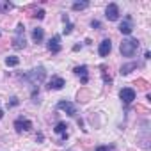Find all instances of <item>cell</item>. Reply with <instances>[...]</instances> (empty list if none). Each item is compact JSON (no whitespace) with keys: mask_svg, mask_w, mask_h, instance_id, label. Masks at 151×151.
Wrapping results in <instances>:
<instances>
[{"mask_svg":"<svg viewBox=\"0 0 151 151\" xmlns=\"http://www.w3.org/2000/svg\"><path fill=\"white\" fill-rule=\"evenodd\" d=\"M94 151H110V147H109V146H98Z\"/></svg>","mask_w":151,"mask_h":151,"instance_id":"83f0119b","label":"cell"},{"mask_svg":"<svg viewBox=\"0 0 151 151\" xmlns=\"http://www.w3.org/2000/svg\"><path fill=\"white\" fill-rule=\"evenodd\" d=\"M22 78H23L25 82H29L30 86L37 87V84H41V82L46 78V69H45L43 66L32 68L30 71H27V73H23V75H22Z\"/></svg>","mask_w":151,"mask_h":151,"instance_id":"6da1fadb","label":"cell"},{"mask_svg":"<svg viewBox=\"0 0 151 151\" xmlns=\"http://www.w3.org/2000/svg\"><path fill=\"white\" fill-rule=\"evenodd\" d=\"M32 39H34V43H41L43 39H45V30L41 29V27H36V29H32Z\"/></svg>","mask_w":151,"mask_h":151,"instance_id":"4fadbf2b","label":"cell"},{"mask_svg":"<svg viewBox=\"0 0 151 151\" xmlns=\"http://www.w3.org/2000/svg\"><path fill=\"white\" fill-rule=\"evenodd\" d=\"M18 64H20V57H16V55H9V57H6V66L14 68V66H18Z\"/></svg>","mask_w":151,"mask_h":151,"instance_id":"e0dca14e","label":"cell"},{"mask_svg":"<svg viewBox=\"0 0 151 151\" xmlns=\"http://www.w3.org/2000/svg\"><path fill=\"white\" fill-rule=\"evenodd\" d=\"M53 132H55V133H59V135H62V133H66V132H68V124H66L64 121H59V123L53 126Z\"/></svg>","mask_w":151,"mask_h":151,"instance_id":"2e32d148","label":"cell"},{"mask_svg":"<svg viewBox=\"0 0 151 151\" xmlns=\"http://www.w3.org/2000/svg\"><path fill=\"white\" fill-rule=\"evenodd\" d=\"M11 9H13V4H9V2H4L2 6H0V11H2V13H7Z\"/></svg>","mask_w":151,"mask_h":151,"instance_id":"603a6c76","label":"cell"},{"mask_svg":"<svg viewBox=\"0 0 151 151\" xmlns=\"http://www.w3.org/2000/svg\"><path fill=\"white\" fill-rule=\"evenodd\" d=\"M43 139H45V135H43V133H37V135H36V140H37V142H41Z\"/></svg>","mask_w":151,"mask_h":151,"instance_id":"f1b7e54d","label":"cell"},{"mask_svg":"<svg viewBox=\"0 0 151 151\" xmlns=\"http://www.w3.org/2000/svg\"><path fill=\"white\" fill-rule=\"evenodd\" d=\"M71 7H73V11H84V9L89 7V2H87V0H84V2H75Z\"/></svg>","mask_w":151,"mask_h":151,"instance_id":"d6986e66","label":"cell"},{"mask_svg":"<svg viewBox=\"0 0 151 151\" xmlns=\"http://www.w3.org/2000/svg\"><path fill=\"white\" fill-rule=\"evenodd\" d=\"M110 52H112V41H110V39H103V41L100 43V46H98L100 57H107Z\"/></svg>","mask_w":151,"mask_h":151,"instance_id":"8fae6325","label":"cell"},{"mask_svg":"<svg viewBox=\"0 0 151 151\" xmlns=\"http://www.w3.org/2000/svg\"><path fill=\"white\" fill-rule=\"evenodd\" d=\"M105 18L109 22H117L119 20V6L117 4H109L105 9Z\"/></svg>","mask_w":151,"mask_h":151,"instance_id":"8992f818","label":"cell"},{"mask_svg":"<svg viewBox=\"0 0 151 151\" xmlns=\"http://www.w3.org/2000/svg\"><path fill=\"white\" fill-rule=\"evenodd\" d=\"M119 98H121V101H123L124 105H130V103H133V100H135V91H133L132 87H123L121 93H119Z\"/></svg>","mask_w":151,"mask_h":151,"instance_id":"52a82bcc","label":"cell"},{"mask_svg":"<svg viewBox=\"0 0 151 151\" xmlns=\"http://www.w3.org/2000/svg\"><path fill=\"white\" fill-rule=\"evenodd\" d=\"M139 46H140L139 39L128 37V39H123V41H121V45H119V52H121L123 57H133V55L137 53Z\"/></svg>","mask_w":151,"mask_h":151,"instance_id":"7a4b0ae2","label":"cell"},{"mask_svg":"<svg viewBox=\"0 0 151 151\" xmlns=\"http://www.w3.org/2000/svg\"><path fill=\"white\" fill-rule=\"evenodd\" d=\"M68 137H69V135H68V132H66V133H62V135H60V140H59V144L66 142V140H68Z\"/></svg>","mask_w":151,"mask_h":151,"instance_id":"4316f807","label":"cell"},{"mask_svg":"<svg viewBox=\"0 0 151 151\" xmlns=\"http://www.w3.org/2000/svg\"><path fill=\"white\" fill-rule=\"evenodd\" d=\"M48 50H50L52 53H59V52L62 50L60 36H59V34H57V36H53V37H50V41H48Z\"/></svg>","mask_w":151,"mask_h":151,"instance_id":"30bf717a","label":"cell"},{"mask_svg":"<svg viewBox=\"0 0 151 151\" xmlns=\"http://www.w3.org/2000/svg\"><path fill=\"white\" fill-rule=\"evenodd\" d=\"M73 27H75V25H73L71 22H69V23H64V29H62V32L68 36V34H71V32H73Z\"/></svg>","mask_w":151,"mask_h":151,"instance_id":"44dd1931","label":"cell"},{"mask_svg":"<svg viewBox=\"0 0 151 151\" xmlns=\"http://www.w3.org/2000/svg\"><path fill=\"white\" fill-rule=\"evenodd\" d=\"M135 86L137 87H140V89H147V80H144V78H139V80H135Z\"/></svg>","mask_w":151,"mask_h":151,"instance_id":"ffe728a7","label":"cell"},{"mask_svg":"<svg viewBox=\"0 0 151 151\" xmlns=\"http://www.w3.org/2000/svg\"><path fill=\"white\" fill-rule=\"evenodd\" d=\"M30 128H32V121H29V119H25V117H18V119L14 121V130H16L18 133L29 132Z\"/></svg>","mask_w":151,"mask_h":151,"instance_id":"ba28073f","label":"cell"},{"mask_svg":"<svg viewBox=\"0 0 151 151\" xmlns=\"http://www.w3.org/2000/svg\"><path fill=\"white\" fill-rule=\"evenodd\" d=\"M25 45H27V41H25V25L18 23L14 37H13V48L14 50H22V48H25Z\"/></svg>","mask_w":151,"mask_h":151,"instance_id":"3957f363","label":"cell"},{"mask_svg":"<svg viewBox=\"0 0 151 151\" xmlns=\"http://www.w3.org/2000/svg\"><path fill=\"white\" fill-rule=\"evenodd\" d=\"M91 27H93V29H101V22L93 20V22H91Z\"/></svg>","mask_w":151,"mask_h":151,"instance_id":"484cf974","label":"cell"},{"mask_svg":"<svg viewBox=\"0 0 151 151\" xmlns=\"http://www.w3.org/2000/svg\"><path fill=\"white\" fill-rule=\"evenodd\" d=\"M37 96H39V89H37V87H34V89H32V93H30V98H32V101H34V103H36V98H37Z\"/></svg>","mask_w":151,"mask_h":151,"instance_id":"d4e9b609","label":"cell"},{"mask_svg":"<svg viewBox=\"0 0 151 151\" xmlns=\"http://www.w3.org/2000/svg\"><path fill=\"white\" fill-rule=\"evenodd\" d=\"M137 68H139V64H137V62L123 64V66H121V69H119V73H121V75H130V73H132L133 69H137Z\"/></svg>","mask_w":151,"mask_h":151,"instance_id":"5bb4252c","label":"cell"},{"mask_svg":"<svg viewBox=\"0 0 151 151\" xmlns=\"http://www.w3.org/2000/svg\"><path fill=\"white\" fill-rule=\"evenodd\" d=\"M119 30H121V34H132V30H133V18L128 14V16H124V20L121 22V25H119Z\"/></svg>","mask_w":151,"mask_h":151,"instance_id":"9c48e42d","label":"cell"},{"mask_svg":"<svg viewBox=\"0 0 151 151\" xmlns=\"http://www.w3.org/2000/svg\"><path fill=\"white\" fill-rule=\"evenodd\" d=\"M89 96H91V93H89L87 89H82V91H78V94H77V98H78V101H82V103H86V101H89Z\"/></svg>","mask_w":151,"mask_h":151,"instance_id":"ac0fdd59","label":"cell"},{"mask_svg":"<svg viewBox=\"0 0 151 151\" xmlns=\"http://www.w3.org/2000/svg\"><path fill=\"white\" fill-rule=\"evenodd\" d=\"M64 86H66V80H64L62 77H52L46 87H48V89H53V91H59V89H62Z\"/></svg>","mask_w":151,"mask_h":151,"instance_id":"7c38bea8","label":"cell"},{"mask_svg":"<svg viewBox=\"0 0 151 151\" xmlns=\"http://www.w3.org/2000/svg\"><path fill=\"white\" fill-rule=\"evenodd\" d=\"M2 117H4V110H2V109H0V119H2Z\"/></svg>","mask_w":151,"mask_h":151,"instance_id":"f546056e","label":"cell"},{"mask_svg":"<svg viewBox=\"0 0 151 151\" xmlns=\"http://www.w3.org/2000/svg\"><path fill=\"white\" fill-rule=\"evenodd\" d=\"M18 105H20V100H18L16 96H13V98L7 101V107H9V109H11V107H18Z\"/></svg>","mask_w":151,"mask_h":151,"instance_id":"7402d4cb","label":"cell"},{"mask_svg":"<svg viewBox=\"0 0 151 151\" xmlns=\"http://www.w3.org/2000/svg\"><path fill=\"white\" fill-rule=\"evenodd\" d=\"M57 109L59 110H64L68 116H77V105L75 103H71V101H68V100H62V101H59L57 103Z\"/></svg>","mask_w":151,"mask_h":151,"instance_id":"277c9868","label":"cell"},{"mask_svg":"<svg viewBox=\"0 0 151 151\" xmlns=\"http://www.w3.org/2000/svg\"><path fill=\"white\" fill-rule=\"evenodd\" d=\"M73 73L77 75V77H80V82H82L84 86H87V84H89V68H87L86 64L77 66V68L73 69Z\"/></svg>","mask_w":151,"mask_h":151,"instance_id":"5b68a950","label":"cell"},{"mask_svg":"<svg viewBox=\"0 0 151 151\" xmlns=\"http://www.w3.org/2000/svg\"><path fill=\"white\" fill-rule=\"evenodd\" d=\"M45 14H46V13H45V9H37V11L34 13V16H32V18H37V20H43V18H45Z\"/></svg>","mask_w":151,"mask_h":151,"instance_id":"cb8c5ba5","label":"cell"},{"mask_svg":"<svg viewBox=\"0 0 151 151\" xmlns=\"http://www.w3.org/2000/svg\"><path fill=\"white\" fill-rule=\"evenodd\" d=\"M100 69H101V77H103V82H105V86H110L112 84V77H110V73H107V71H110L107 66H100Z\"/></svg>","mask_w":151,"mask_h":151,"instance_id":"9a60e30c","label":"cell"}]
</instances>
